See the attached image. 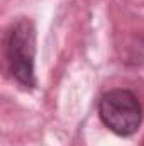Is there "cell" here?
<instances>
[{
	"mask_svg": "<svg viewBox=\"0 0 144 146\" xmlns=\"http://www.w3.org/2000/svg\"><path fill=\"white\" fill-rule=\"evenodd\" d=\"M97 110L102 124L119 138L134 136L144 119L141 100L129 88H112L102 94Z\"/></svg>",
	"mask_w": 144,
	"mask_h": 146,
	"instance_id": "cell-2",
	"label": "cell"
},
{
	"mask_svg": "<svg viewBox=\"0 0 144 146\" xmlns=\"http://www.w3.org/2000/svg\"><path fill=\"white\" fill-rule=\"evenodd\" d=\"M3 58L10 78L24 90H36V53L37 33L36 24L27 15L15 17L3 33Z\"/></svg>",
	"mask_w": 144,
	"mask_h": 146,
	"instance_id": "cell-1",
	"label": "cell"
}]
</instances>
